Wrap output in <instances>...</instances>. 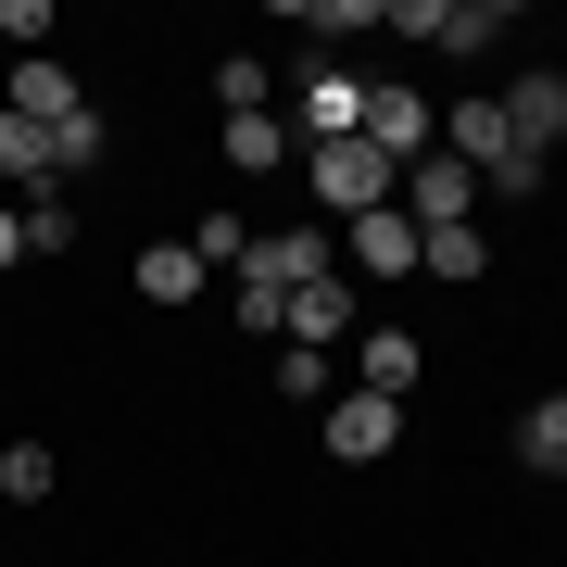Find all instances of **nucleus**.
Segmentation results:
<instances>
[{"label":"nucleus","instance_id":"obj_10","mask_svg":"<svg viewBox=\"0 0 567 567\" xmlns=\"http://www.w3.org/2000/svg\"><path fill=\"white\" fill-rule=\"evenodd\" d=\"M0 102H13V114H25V126H39V140H51L63 114H89V89H76V76H63V63L39 51V63H13V89H0Z\"/></svg>","mask_w":567,"mask_h":567},{"label":"nucleus","instance_id":"obj_9","mask_svg":"<svg viewBox=\"0 0 567 567\" xmlns=\"http://www.w3.org/2000/svg\"><path fill=\"white\" fill-rule=\"evenodd\" d=\"M215 152H227V164H240V177H278V164H290V152H303V126H290L278 102H265V114H227V126H215Z\"/></svg>","mask_w":567,"mask_h":567},{"label":"nucleus","instance_id":"obj_24","mask_svg":"<svg viewBox=\"0 0 567 567\" xmlns=\"http://www.w3.org/2000/svg\"><path fill=\"white\" fill-rule=\"evenodd\" d=\"M543 480H555V492H567V454H555V466H543Z\"/></svg>","mask_w":567,"mask_h":567},{"label":"nucleus","instance_id":"obj_19","mask_svg":"<svg viewBox=\"0 0 567 567\" xmlns=\"http://www.w3.org/2000/svg\"><path fill=\"white\" fill-rule=\"evenodd\" d=\"M278 391H290V404H328V391H341V365L303 353V341H278Z\"/></svg>","mask_w":567,"mask_h":567},{"label":"nucleus","instance_id":"obj_13","mask_svg":"<svg viewBox=\"0 0 567 567\" xmlns=\"http://www.w3.org/2000/svg\"><path fill=\"white\" fill-rule=\"evenodd\" d=\"M102 152H114V140H102V102H89V114H63V126H51V189L102 177Z\"/></svg>","mask_w":567,"mask_h":567},{"label":"nucleus","instance_id":"obj_21","mask_svg":"<svg viewBox=\"0 0 567 567\" xmlns=\"http://www.w3.org/2000/svg\"><path fill=\"white\" fill-rule=\"evenodd\" d=\"M492 39H505V13H492V0H454V13H442V51H492Z\"/></svg>","mask_w":567,"mask_h":567},{"label":"nucleus","instance_id":"obj_12","mask_svg":"<svg viewBox=\"0 0 567 567\" xmlns=\"http://www.w3.org/2000/svg\"><path fill=\"white\" fill-rule=\"evenodd\" d=\"M416 265H429L442 290H480V278H492V227H429V240H416Z\"/></svg>","mask_w":567,"mask_h":567},{"label":"nucleus","instance_id":"obj_2","mask_svg":"<svg viewBox=\"0 0 567 567\" xmlns=\"http://www.w3.org/2000/svg\"><path fill=\"white\" fill-rule=\"evenodd\" d=\"M303 177H316V203L341 215V227H353V215H379L391 189H404V177H391V164L365 152V140H328V152H303Z\"/></svg>","mask_w":567,"mask_h":567},{"label":"nucleus","instance_id":"obj_23","mask_svg":"<svg viewBox=\"0 0 567 567\" xmlns=\"http://www.w3.org/2000/svg\"><path fill=\"white\" fill-rule=\"evenodd\" d=\"M13 265H25V215L0 203V278H13Z\"/></svg>","mask_w":567,"mask_h":567},{"label":"nucleus","instance_id":"obj_3","mask_svg":"<svg viewBox=\"0 0 567 567\" xmlns=\"http://www.w3.org/2000/svg\"><path fill=\"white\" fill-rule=\"evenodd\" d=\"M391 203H404V215H416V240H429V227H480V203H492V189L466 177L454 152H416V164H404V189H391Z\"/></svg>","mask_w":567,"mask_h":567},{"label":"nucleus","instance_id":"obj_15","mask_svg":"<svg viewBox=\"0 0 567 567\" xmlns=\"http://www.w3.org/2000/svg\"><path fill=\"white\" fill-rule=\"evenodd\" d=\"M0 189H51V140H39L13 102H0Z\"/></svg>","mask_w":567,"mask_h":567},{"label":"nucleus","instance_id":"obj_22","mask_svg":"<svg viewBox=\"0 0 567 567\" xmlns=\"http://www.w3.org/2000/svg\"><path fill=\"white\" fill-rule=\"evenodd\" d=\"M353 25H379V0H303V39H353Z\"/></svg>","mask_w":567,"mask_h":567},{"label":"nucleus","instance_id":"obj_18","mask_svg":"<svg viewBox=\"0 0 567 567\" xmlns=\"http://www.w3.org/2000/svg\"><path fill=\"white\" fill-rule=\"evenodd\" d=\"M51 480H63L51 442H0V492H13V505H51Z\"/></svg>","mask_w":567,"mask_h":567},{"label":"nucleus","instance_id":"obj_17","mask_svg":"<svg viewBox=\"0 0 567 567\" xmlns=\"http://www.w3.org/2000/svg\"><path fill=\"white\" fill-rule=\"evenodd\" d=\"M25 252H63V240H76V189H25Z\"/></svg>","mask_w":567,"mask_h":567},{"label":"nucleus","instance_id":"obj_11","mask_svg":"<svg viewBox=\"0 0 567 567\" xmlns=\"http://www.w3.org/2000/svg\"><path fill=\"white\" fill-rule=\"evenodd\" d=\"M303 126H316V152H328V140H365V76L316 63V76H303Z\"/></svg>","mask_w":567,"mask_h":567},{"label":"nucleus","instance_id":"obj_4","mask_svg":"<svg viewBox=\"0 0 567 567\" xmlns=\"http://www.w3.org/2000/svg\"><path fill=\"white\" fill-rule=\"evenodd\" d=\"M341 278H353V290H379V278H416V215H404V203L353 215V227H341Z\"/></svg>","mask_w":567,"mask_h":567},{"label":"nucleus","instance_id":"obj_5","mask_svg":"<svg viewBox=\"0 0 567 567\" xmlns=\"http://www.w3.org/2000/svg\"><path fill=\"white\" fill-rule=\"evenodd\" d=\"M328 429H316V442L328 454H341V466H379L391 442H404V404H379V391H328V404H316Z\"/></svg>","mask_w":567,"mask_h":567},{"label":"nucleus","instance_id":"obj_16","mask_svg":"<svg viewBox=\"0 0 567 567\" xmlns=\"http://www.w3.org/2000/svg\"><path fill=\"white\" fill-rule=\"evenodd\" d=\"M505 454H517V466H555V454H567V391H543V404L517 416V442H505Z\"/></svg>","mask_w":567,"mask_h":567},{"label":"nucleus","instance_id":"obj_1","mask_svg":"<svg viewBox=\"0 0 567 567\" xmlns=\"http://www.w3.org/2000/svg\"><path fill=\"white\" fill-rule=\"evenodd\" d=\"M365 152H379L391 177H404L416 152H442V114H429V102H416L404 76H365Z\"/></svg>","mask_w":567,"mask_h":567},{"label":"nucleus","instance_id":"obj_8","mask_svg":"<svg viewBox=\"0 0 567 567\" xmlns=\"http://www.w3.org/2000/svg\"><path fill=\"white\" fill-rule=\"evenodd\" d=\"M492 114H505L517 152H555V140H567V76H543V63H529V76H505V102H492Z\"/></svg>","mask_w":567,"mask_h":567},{"label":"nucleus","instance_id":"obj_14","mask_svg":"<svg viewBox=\"0 0 567 567\" xmlns=\"http://www.w3.org/2000/svg\"><path fill=\"white\" fill-rule=\"evenodd\" d=\"M140 303H203V252H189V240H152L140 252Z\"/></svg>","mask_w":567,"mask_h":567},{"label":"nucleus","instance_id":"obj_7","mask_svg":"<svg viewBox=\"0 0 567 567\" xmlns=\"http://www.w3.org/2000/svg\"><path fill=\"white\" fill-rule=\"evenodd\" d=\"M353 316H365V290L328 265L316 290H290V316H278V341H303V353H328V341H353Z\"/></svg>","mask_w":567,"mask_h":567},{"label":"nucleus","instance_id":"obj_6","mask_svg":"<svg viewBox=\"0 0 567 567\" xmlns=\"http://www.w3.org/2000/svg\"><path fill=\"white\" fill-rule=\"evenodd\" d=\"M429 379V341L416 328H353V391H379V404H404Z\"/></svg>","mask_w":567,"mask_h":567},{"label":"nucleus","instance_id":"obj_20","mask_svg":"<svg viewBox=\"0 0 567 567\" xmlns=\"http://www.w3.org/2000/svg\"><path fill=\"white\" fill-rule=\"evenodd\" d=\"M265 89H278V76H265L252 51H227V63H215V114H265Z\"/></svg>","mask_w":567,"mask_h":567}]
</instances>
